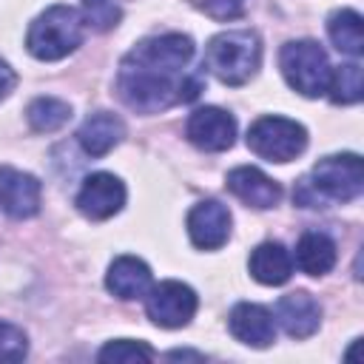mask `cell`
Wrapping results in <instances>:
<instances>
[{
    "mask_svg": "<svg viewBox=\"0 0 364 364\" xmlns=\"http://www.w3.org/2000/svg\"><path fill=\"white\" fill-rule=\"evenodd\" d=\"M191 57L193 40L185 34H156L136 43L117 71L119 100L139 114H156L173 102L196 100L202 82L185 74Z\"/></svg>",
    "mask_w": 364,
    "mask_h": 364,
    "instance_id": "6da1fadb",
    "label": "cell"
},
{
    "mask_svg": "<svg viewBox=\"0 0 364 364\" xmlns=\"http://www.w3.org/2000/svg\"><path fill=\"white\" fill-rule=\"evenodd\" d=\"M364 191V165L358 154H333L316 162L310 176L299 182L296 202L304 208H318L324 199L353 202Z\"/></svg>",
    "mask_w": 364,
    "mask_h": 364,
    "instance_id": "7a4b0ae2",
    "label": "cell"
},
{
    "mask_svg": "<svg viewBox=\"0 0 364 364\" xmlns=\"http://www.w3.org/2000/svg\"><path fill=\"white\" fill-rule=\"evenodd\" d=\"M262 63V43L259 34L250 28L222 31L208 40L205 65L208 71L225 85H245Z\"/></svg>",
    "mask_w": 364,
    "mask_h": 364,
    "instance_id": "3957f363",
    "label": "cell"
},
{
    "mask_svg": "<svg viewBox=\"0 0 364 364\" xmlns=\"http://www.w3.org/2000/svg\"><path fill=\"white\" fill-rule=\"evenodd\" d=\"M82 14L74 6H51L28 26L26 48L43 63L63 60L82 43Z\"/></svg>",
    "mask_w": 364,
    "mask_h": 364,
    "instance_id": "277c9868",
    "label": "cell"
},
{
    "mask_svg": "<svg viewBox=\"0 0 364 364\" xmlns=\"http://www.w3.org/2000/svg\"><path fill=\"white\" fill-rule=\"evenodd\" d=\"M282 74L293 91L301 97H321L330 80V63L318 43L313 40H290L279 54Z\"/></svg>",
    "mask_w": 364,
    "mask_h": 364,
    "instance_id": "5b68a950",
    "label": "cell"
},
{
    "mask_svg": "<svg viewBox=\"0 0 364 364\" xmlns=\"http://www.w3.org/2000/svg\"><path fill=\"white\" fill-rule=\"evenodd\" d=\"M247 148L270 162H290L307 148V131L287 117H259L247 128Z\"/></svg>",
    "mask_w": 364,
    "mask_h": 364,
    "instance_id": "8992f818",
    "label": "cell"
},
{
    "mask_svg": "<svg viewBox=\"0 0 364 364\" xmlns=\"http://www.w3.org/2000/svg\"><path fill=\"white\" fill-rule=\"evenodd\" d=\"M196 293L193 287L182 284V282H159L154 287H148L145 293V313L148 318L156 324V327H168V330H176V327H185L193 313H196Z\"/></svg>",
    "mask_w": 364,
    "mask_h": 364,
    "instance_id": "52a82bcc",
    "label": "cell"
},
{
    "mask_svg": "<svg viewBox=\"0 0 364 364\" xmlns=\"http://www.w3.org/2000/svg\"><path fill=\"white\" fill-rule=\"evenodd\" d=\"M122 205H125V185L105 171L91 173L77 193V210L94 222L111 219L114 213L122 210Z\"/></svg>",
    "mask_w": 364,
    "mask_h": 364,
    "instance_id": "ba28073f",
    "label": "cell"
},
{
    "mask_svg": "<svg viewBox=\"0 0 364 364\" xmlns=\"http://www.w3.org/2000/svg\"><path fill=\"white\" fill-rule=\"evenodd\" d=\"M185 134L202 151H210V154L228 151L236 139V119L228 111L216 108V105H205V108H196L188 117Z\"/></svg>",
    "mask_w": 364,
    "mask_h": 364,
    "instance_id": "9c48e42d",
    "label": "cell"
},
{
    "mask_svg": "<svg viewBox=\"0 0 364 364\" xmlns=\"http://www.w3.org/2000/svg\"><path fill=\"white\" fill-rule=\"evenodd\" d=\"M40 196H43V185L37 182V176L9 168H0V208L11 216V219H28L40 210Z\"/></svg>",
    "mask_w": 364,
    "mask_h": 364,
    "instance_id": "30bf717a",
    "label": "cell"
},
{
    "mask_svg": "<svg viewBox=\"0 0 364 364\" xmlns=\"http://www.w3.org/2000/svg\"><path fill=\"white\" fill-rule=\"evenodd\" d=\"M188 236L199 250L222 247L230 236V210L216 199L193 205L188 213Z\"/></svg>",
    "mask_w": 364,
    "mask_h": 364,
    "instance_id": "8fae6325",
    "label": "cell"
},
{
    "mask_svg": "<svg viewBox=\"0 0 364 364\" xmlns=\"http://www.w3.org/2000/svg\"><path fill=\"white\" fill-rule=\"evenodd\" d=\"M228 327H230L233 338L247 344V347L262 350V347H270L276 341V318L262 304H250V301L236 304L228 316Z\"/></svg>",
    "mask_w": 364,
    "mask_h": 364,
    "instance_id": "7c38bea8",
    "label": "cell"
},
{
    "mask_svg": "<svg viewBox=\"0 0 364 364\" xmlns=\"http://www.w3.org/2000/svg\"><path fill=\"white\" fill-rule=\"evenodd\" d=\"M228 191H230L236 199H242L247 208H259V210L273 208V205H279V199H282L279 182H273L264 171L250 168V165L233 168V171L228 173Z\"/></svg>",
    "mask_w": 364,
    "mask_h": 364,
    "instance_id": "4fadbf2b",
    "label": "cell"
},
{
    "mask_svg": "<svg viewBox=\"0 0 364 364\" xmlns=\"http://www.w3.org/2000/svg\"><path fill=\"white\" fill-rule=\"evenodd\" d=\"M276 321L284 327L290 338H307L321 324V304L304 290L287 293L276 304Z\"/></svg>",
    "mask_w": 364,
    "mask_h": 364,
    "instance_id": "5bb4252c",
    "label": "cell"
},
{
    "mask_svg": "<svg viewBox=\"0 0 364 364\" xmlns=\"http://www.w3.org/2000/svg\"><path fill=\"white\" fill-rule=\"evenodd\" d=\"M122 136H125L122 119L108 111L91 114L77 131V142L88 156H105L108 151H114L122 142Z\"/></svg>",
    "mask_w": 364,
    "mask_h": 364,
    "instance_id": "9a60e30c",
    "label": "cell"
},
{
    "mask_svg": "<svg viewBox=\"0 0 364 364\" xmlns=\"http://www.w3.org/2000/svg\"><path fill=\"white\" fill-rule=\"evenodd\" d=\"M105 287L122 301L142 299L151 287V267L136 256H117L108 267Z\"/></svg>",
    "mask_w": 364,
    "mask_h": 364,
    "instance_id": "2e32d148",
    "label": "cell"
},
{
    "mask_svg": "<svg viewBox=\"0 0 364 364\" xmlns=\"http://www.w3.org/2000/svg\"><path fill=\"white\" fill-rule=\"evenodd\" d=\"M250 276L259 282V284H284L290 276H293V256L287 253L284 245L279 242H264L259 245L253 253H250Z\"/></svg>",
    "mask_w": 364,
    "mask_h": 364,
    "instance_id": "e0dca14e",
    "label": "cell"
},
{
    "mask_svg": "<svg viewBox=\"0 0 364 364\" xmlns=\"http://www.w3.org/2000/svg\"><path fill=\"white\" fill-rule=\"evenodd\" d=\"M296 264L307 276H324L336 264V242L327 233L307 230L296 245Z\"/></svg>",
    "mask_w": 364,
    "mask_h": 364,
    "instance_id": "ac0fdd59",
    "label": "cell"
},
{
    "mask_svg": "<svg viewBox=\"0 0 364 364\" xmlns=\"http://www.w3.org/2000/svg\"><path fill=\"white\" fill-rule=\"evenodd\" d=\"M327 34L333 46L350 57L364 54V20L355 9H338L327 17Z\"/></svg>",
    "mask_w": 364,
    "mask_h": 364,
    "instance_id": "d6986e66",
    "label": "cell"
},
{
    "mask_svg": "<svg viewBox=\"0 0 364 364\" xmlns=\"http://www.w3.org/2000/svg\"><path fill=\"white\" fill-rule=\"evenodd\" d=\"M26 117H28V125L34 131L51 134V131H60L71 119V105L57 100V97H37L28 102Z\"/></svg>",
    "mask_w": 364,
    "mask_h": 364,
    "instance_id": "ffe728a7",
    "label": "cell"
},
{
    "mask_svg": "<svg viewBox=\"0 0 364 364\" xmlns=\"http://www.w3.org/2000/svg\"><path fill=\"white\" fill-rule=\"evenodd\" d=\"M327 91H330V100H333L336 105L358 102L361 94H364L361 65H358V63H344V65H338V68H330Z\"/></svg>",
    "mask_w": 364,
    "mask_h": 364,
    "instance_id": "44dd1931",
    "label": "cell"
},
{
    "mask_svg": "<svg viewBox=\"0 0 364 364\" xmlns=\"http://www.w3.org/2000/svg\"><path fill=\"white\" fill-rule=\"evenodd\" d=\"M102 364H148L156 358V353L145 344V341H131V338H117V341H108L100 355H97Z\"/></svg>",
    "mask_w": 364,
    "mask_h": 364,
    "instance_id": "7402d4cb",
    "label": "cell"
},
{
    "mask_svg": "<svg viewBox=\"0 0 364 364\" xmlns=\"http://www.w3.org/2000/svg\"><path fill=\"white\" fill-rule=\"evenodd\" d=\"M82 23L91 26L94 31H108L119 23L122 11L114 0H82Z\"/></svg>",
    "mask_w": 364,
    "mask_h": 364,
    "instance_id": "603a6c76",
    "label": "cell"
},
{
    "mask_svg": "<svg viewBox=\"0 0 364 364\" xmlns=\"http://www.w3.org/2000/svg\"><path fill=\"white\" fill-rule=\"evenodd\" d=\"M28 353V338L17 324L0 321V364H17Z\"/></svg>",
    "mask_w": 364,
    "mask_h": 364,
    "instance_id": "cb8c5ba5",
    "label": "cell"
},
{
    "mask_svg": "<svg viewBox=\"0 0 364 364\" xmlns=\"http://www.w3.org/2000/svg\"><path fill=\"white\" fill-rule=\"evenodd\" d=\"M196 9H202L213 20H236L245 11L247 0H191Z\"/></svg>",
    "mask_w": 364,
    "mask_h": 364,
    "instance_id": "d4e9b609",
    "label": "cell"
},
{
    "mask_svg": "<svg viewBox=\"0 0 364 364\" xmlns=\"http://www.w3.org/2000/svg\"><path fill=\"white\" fill-rule=\"evenodd\" d=\"M14 85H17V74H14V68L0 57V102L14 91Z\"/></svg>",
    "mask_w": 364,
    "mask_h": 364,
    "instance_id": "484cf974",
    "label": "cell"
},
{
    "mask_svg": "<svg viewBox=\"0 0 364 364\" xmlns=\"http://www.w3.org/2000/svg\"><path fill=\"white\" fill-rule=\"evenodd\" d=\"M168 358H171V361H179V358H193V361H202L205 355H202V353H191V350H171V353H168Z\"/></svg>",
    "mask_w": 364,
    "mask_h": 364,
    "instance_id": "4316f807",
    "label": "cell"
}]
</instances>
